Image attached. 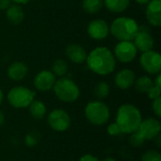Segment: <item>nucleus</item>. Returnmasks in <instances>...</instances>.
<instances>
[{"label":"nucleus","instance_id":"1","mask_svg":"<svg viewBox=\"0 0 161 161\" xmlns=\"http://www.w3.org/2000/svg\"><path fill=\"white\" fill-rule=\"evenodd\" d=\"M87 64L95 74L107 75L115 69V57L107 47H97L87 56Z\"/></svg>","mask_w":161,"mask_h":161},{"label":"nucleus","instance_id":"2","mask_svg":"<svg viewBox=\"0 0 161 161\" xmlns=\"http://www.w3.org/2000/svg\"><path fill=\"white\" fill-rule=\"evenodd\" d=\"M142 121V113L134 105L124 104L117 110L116 124L118 125L121 133L130 135L138 131Z\"/></svg>","mask_w":161,"mask_h":161},{"label":"nucleus","instance_id":"3","mask_svg":"<svg viewBox=\"0 0 161 161\" xmlns=\"http://www.w3.org/2000/svg\"><path fill=\"white\" fill-rule=\"evenodd\" d=\"M109 31L119 41H132L139 32V25L132 18L119 17L112 22Z\"/></svg>","mask_w":161,"mask_h":161},{"label":"nucleus","instance_id":"4","mask_svg":"<svg viewBox=\"0 0 161 161\" xmlns=\"http://www.w3.org/2000/svg\"><path fill=\"white\" fill-rule=\"evenodd\" d=\"M84 112L87 120L96 126L106 125L110 117L109 108L104 102L99 100L88 103Z\"/></svg>","mask_w":161,"mask_h":161},{"label":"nucleus","instance_id":"5","mask_svg":"<svg viewBox=\"0 0 161 161\" xmlns=\"http://www.w3.org/2000/svg\"><path fill=\"white\" fill-rule=\"evenodd\" d=\"M56 96L62 102L73 103L76 101L80 95V90L78 86L71 79L61 77L55 82L53 87Z\"/></svg>","mask_w":161,"mask_h":161},{"label":"nucleus","instance_id":"6","mask_svg":"<svg viewBox=\"0 0 161 161\" xmlns=\"http://www.w3.org/2000/svg\"><path fill=\"white\" fill-rule=\"evenodd\" d=\"M35 98V92L24 86L12 88L7 95L8 104L14 108H27Z\"/></svg>","mask_w":161,"mask_h":161},{"label":"nucleus","instance_id":"7","mask_svg":"<svg viewBox=\"0 0 161 161\" xmlns=\"http://www.w3.org/2000/svg\"><path fill=\"white\" fill-rule=\"evenodd\" d=\"M47 123L54 131L64 132L69 129L72 121L67 111L61 108H56L49 113Z\"/></svg>","mask_w":161,"mask_h":161},{"label":"nucleus","instance_id":"8","mask_svg":"<svg viewBox=\"0 0 161 161\" xmlns=\"http://www.w3.org/2000/svg\"><path fill=\"white\" fill-rule=\"evenodd\" d=\"M142 69L150 75H158L161 71V56L159 53L149 50L143 52L140 58Z\"/></svg>","mask_w":161,"mask_h":161},{"label":"nucleus","instance_id":"9","mask_svg":"<svg viewBox=\"0 0 161 161\" xmlns=\"http://www.w3.org/2000/svg\"><path fill=\"white\" fill-rule=\"evenodd\" d=\"M137 48L132 41H121L114 48V54L118 60L124 63L132 61L137 56Z\"/></svg>","mask_w":161,"mask_h":161},{"label":"nucleus","instance_id":"10","mask_svg":"<svg viewBox=\"0 0 161 161\" xmlns=\"http://www.w3.org/2000/svg\"><path fill=\"white\" fill-rule=\"evenodd\" d=\"M160 130L161 125L159 121L155 118H148L142 121L138 132L145 141H152L160 134Z\"/></svg>","mask_w":161,"mask_h":161},{"label":"nucleus","instance_id":"11","mask_svg":"<svg viewBox=\"0 0 161 161\" xmlns=\"http://www.w3.org/2000/svg\"><path fill=\"white\" fill-rule=\"evenodd\" d=\"M56 82V75L47 70H43L34 77V86L41 92H47L53 89Z\"/></svg>","mask_w":161,"mask_h":161},{"label":"nucleus","instance_id":"12","mask_svg":"<svg viewBox=\"0 0 161 161\" xmlns=\"http://www.w3.org/2000/svg\"><path fill=\"white\" fill-rule=\"evenodd\" d=\"M88 33L94 40H104L109 33V27L106 21L102 19H96L89 24Z\"/></svg>","mask_w":161,"mask_h":161},{"label":"nucleus","instance_id":"13","mask_svg":"<svg viewBox=\"0 0 161 161\" xmlns=\"http://www.w3.org/2000/svg\"><path fill=\"white\" fill-rule=\"evenodd\" d=\"M136 80L135 73L129 69H124L117 73L114 78L115 85L122 90H127L134 85Z\"/></svg>","mask_w":161,"mask_h":161},{"label":"nucleus","instance_id":"14","mask_svg":"<svg viewBox=\"0 0 161 161\" xmlns=\"http://www.w3.org/2000/svg\"><path fill=\"white\" fill-rule=\"evenodd\" d=\"M148 22L154 26L161 25V0H150L146 8Z\"/></svg>","mask_w":161,"mask_h":161},{"label":"nucleus","instance_id":"15","mask_svg":"<svg viewBox=\"0 0 161 161\" xmlns=\"http://www.w3.org/2000/svg\"><path fill=\"white\" fill-rule=\"evenodd\" d=\"M133 40V43L135 44L137 50H140L142 52L152 50L154 46V39L152 35L147 31H139Z\"/></svg>","mask_w":161,"mask_h":161},{"label":"nucleus","instance_id":"16","mask_svg":"<svg viewBox=\"0 0 161 161\" xmlns=\"http://www.w3.org/2000/svg\"><path fill=\"white\" fill-rule=\"evenodd\" d=\"M66 56L68 58L76 64H81L87 59V52L86 50L79 44L72 43L69 44L66 48Z\"/></svg>","mask_w":161,"mask_h":161},{"label":"nucleus","instance_id":"17","mask_svg":"<svg viewBox=\"0 0 161 161\" xmlns=\"http://www.w3.org/2000/svg\"><path fill=\"white\" fill-rule=\"evenodd\" d=\"M28 73L27 66L20 61H15L8 68V76L14 81H20L24 79Z\"/></svg>","mask_w":161,"mask_h":161},{"label":"nucleus","instance_id":"18","mask_svg":"<svg viewBox=\"0 0 161 161\" xmlns=\"http://www.w3.org/2000/svg\"><path fill=\"white\" fill-rule=\"evenodd\" d=\"M6 16L8 22L12 25H19L25 18V13L22 7L18 4L10 5L6 9Z\"/></svg>","mask_w":161,"mask_h":161},{"label":"nucleus","instance_id":"19","mask_svg":"<svg viewBox=\"0 0 161 161\" xmlns=\"http://www.w3.org/2000/svg\"><path fill=\"white\" fill-rule=\"evenodd\" d=\"M29 114L35 120H42L46 114V107L40 100H33L28 106Z\"/></svg>","mask_w":161,"mask_h":161},{"label":"nucleus","instance_id":"20","mask_svg":"<svg viewBox=\"0 0 161 161\" xmlns=\"http://www.w3.org/2000/svg\"><path fill=\"white\" fill-rule=\"evenodd\" d=\"M103 2L108 10L119 13L128 8L130 0H103Z\"/></svg>","mask_w":161,"mask_h":161},{"label":"nucleus","instance_id":"21","mask_svg":"<svg viewBox=\"0 0 161 161\" xmlns=\"http://www.w3.org/2000/svg\"><path fill=\"white\" fill-rule=\"evenodd\" d=\"M136 90L141 93H147L148 91L154 86L153 80L146 75H142L135 80L134 82Z\"/></svg>","mask_w":161,"mask_h":161},{"label":"nucleus","instance_id":"22","mask_svg":"<svg viewBox=\"0 0 161 161\" xmlns=\"http://www.w3.org/2000/svg\"><path fill=\"white\" fill-rule=\"evenodd\" d=\"M103 0H83L82 8L88 13H97L103 7Z\"/></svg>","mask_w":161,"mask_h":161},{"label":"nucleus","instance_id":"23","mask_svg":"<svg viewBox=\"0 0 161 161\" xmlns=\"http://www.w3.org/2000/svg\"><path fill=\"white\" fill-rule=\"evenodd\" d=\"M68 71V65L67 63L62 59L56 60L52 65V73L59 77H63Z\"/></svg>","mask_w":161,"mask_h":161},{"label":"nucleus","instance_id":"24","mask_svg":"<svg viewBox=\"0 0 161 161\" xmlns=\"http://www.w3.org/2000/svg\"><path fill=\"white\" fill-rule=\"evenodd\" d=\"M93 92L98 99H104L109 94V86L107 82H98L94 87Z\"/></svg>","mask_w":161,"mask_h":161},{"label":"nucleus","instance_id":"25","mask_svg":"<svg viewBox=\"0 0 161 161\" xmlns=\"http://www.w3.org/2000/svg\"><path fill=\"white\" fill-rule=\"evenodd\" d=\"M128 142H129V144H130L132 147L138 148V147H141L142 145H143L145 140L142 138V136L138 131H136V132L130 134V137H129Z\"/></svg>","mask_w":161,"mask_h":161},{"label":"nucleus","instance_id":"26","mask_svg":"<svg viewBox=\"0 0 161 161\" xmlns=\"http://www.w3.org/2000/svg\"><path fill=\"white\" fill-rule=\"evenodd\" d=\"M142 161H161L160 153L157 150H148L142 155Z\"/></svg>","mask_w":161,"mask_h":161},{"label":"nucleus","instance_id":"27","mask_svg":"<svg viewBox=\"0 0 161 161\" xmlns=\"http://www.w3.org/2000/svg\"><path fill=\"white\" fill-rule=\"evenodd\" d=\"M38 142H39V137L33 131L32 132H29L28 134H26V136L25 138V143L28 147H34V146H36L37 143H38Z\"/></svg>","mask_w":161,"mask_h":161},{"label":"nucleus","instance_id":"28","mask_svg":"<svg viewBox=\"0 0 161 161\" xmlns=\"http://www.w3.org/2000/svg\"><path fill=\"white\" fill-rule=\"evenodd\" d=\"M107 131H108V134L109 136H112V137H115V136H119L121 134V130L118 126V125L116 123H112V124H109L108 128H107Z\"/></svg>","mask_w":161,"mask_h":161},{"label":"nucleus","instance_id":"29","mask_svg":"<svg viewBox=\"0 0 161 161\" xmlns=\"http://www.w3.org/2000/svg\"><path fill=\"white\" fill-rule=\"evenodd\" d=\"M152 109L154 111V113L157 115V117L160 118L161 117V98L158 97L155 100H153V104H152Z\"/></svg>","mask_w":161,"mask_h":161},{"label":"nucleus","instance_id":"30","mask_svg":"<svg viewBox=\"0 0 161 161\" xmlns=\"http://www.w3.org/2000/svg\"><path fill=\"white\" fill-rule=\"evenodd\" d=\"M147 94H148V97H149L151 100H155V99H157V98L160 97L161 89L160 88L156 87V86L154 85V86H153V87L148 91Z\"/></svg>","mask_w":161,"mask_h":161},{"label":"nucleus","instance_id":"31","mask_svg":"<svg viewBox=\"0 0 161 161\" xmlns=\"http://www.w3.org/2000/svg\"><path fill=\"white\" fill-rule=\"evenodd\" d=\"M79 161H100L96 157H94L93 155H91V154H86L84 156H82Z\"/></svg>","mask_w":161,"mask_h":161},{"label":"nucleus","instance_id":"32","mask_svg":"<svg viewBox=\"0 0 161 161\" xmlns=\"http://www.w3.org/2000/svg\"><path fill=\"white\" fill-rule=\"evenodd\" d=\"M10 2L11 0H0V9L1 10L7 9L10 6Z\"/></svg>","mask_w":161,"mask_h":161},{"label":"nucleus","instance_id":"33","mask_svg":"<svg viewBox=\"0 0 161 161\" xmlns=\"http://www.w3.org/2000/svg\"><path fill=\"white\" fill-rule=\"evenodd\" d=\"M154 85L158 88H160L161 89V75L160 74H158V76H157V79L154 83Z\"/></svg>","mask_w":161,"mask_h":161},{"label":"nucleus","instance_id":"34","mask_svg":"<svg viewBox=\"0 0 161 161\" xmlns=\"http://www.w3.org/2000/svg\"><path fill=\"white\" fill-rule=\"evenodd\" d=\"M4 123H5V115H4V113L0 110V126L3 125Z\"/></svg>","mask_w":161,"mask_h":161},{"label":"nucleus","instance_id":"35","mask_svg":"<svg viewBox=\"0 0 161 161\" xmlns=\"http://www.w3.org/2000/svg\"><path fill=\"white\" fill-rule=\"evenodd\" d=\"M11 1H13L15 4L20 5V4H26L29 0H11Z\"/></svg>","mask_w":161,"mask_h":161},{"label":"nucleus","instance_id":"36","mask_svg":"<svg viewBox=\"0 0 161 161\" xmlns=\"http://www.w3.org/2000/svg\"><path fill=\"white\" fill-rule=\"evenodd\" d=\"M136 2L141 5H145V4H148L150 2V0H136Z\"/></svg>","mask_w":161,"mask_h":161},{"label":"nucleus","instance_id":"37","mask_svg":"<svg viewBox=\"0 0 161 161\" xmlns=\"http://www.w3.org/2000/svg\"><path fill=\"white\" fill-rule=\"evenodd\" d=\"M3 99H4V93H3L2 90L0 89V106H1V104L3 102Z\"/></svg>","mask_w":161,"mask_h":161},{"label":"nucleus","instance_id":"38","mask_svg":"<svg viewBox=\"0 0 161 161\" xmlns=\"http://www.w3.org/2000/svg\"><path fill=\"white\" fill-rule=\"evenodd\" d=\"M102 161H117L115 158H110V157H108V158H104Z\"/></svg>","mask_w":161,"mask_h":161}]
</instances>
